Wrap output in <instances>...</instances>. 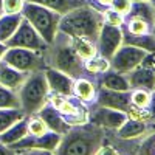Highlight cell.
I'll return each mask as SVG.
<instances>
[{
	"mask_svg": "<svg viewBox=\"0 0 155 155\" xmlns=\"http://www.w3.org/2000/svg\"><path fill=\"white\" fill-rule=\"evenodd\" d=\"M126 17H138V19H143L147 23L153 25L155 20V9L150 5V2H135L130 6V11Z\"/></svg>",
	"mask_w": 155,
	"mask_h": 155,
	"instance_id": "obj_25",
	"label": "cell"
},
{
	"mask_svg": "<svg viewBox=\"0 0 155 155\" xmlns=\"http://www.w3.org/2000/svg\"><path fill=\"white\" fill-rule=\"evenodd\" d=\"M96 84L90 78H78L73 84V96L85 104H92L96 96Z\"/></svg>",
	"mask_w": 155,
	"mask_h": 155,
	"instance_id": "obj_19",
	"label": "cell"
},
{
	"mask_svg": "<svg viewBox=\"0 0 155 155\" xmlns=\"http://www.w3.org/2000/svg\"><path fill=\"white\" fill-rule=\"evenodd\" d=\"M88 112H90L88 121L102 127L107 132H115L116 129H120L127 120L126 112L109 109V107H101V106H96V104H88Z\"/></svg>",
	"mask_w": 155,
	"mask_h": 155,
	"instance_id": "obj_9",
	"label": "cell"
},
{
	"mask_svg": "<svg viewBox=\"0 0 155 155\" xmlns=\"http://www.w3.org/2000/svg\"><path fill=\"white\" fill-rule=\"evenodd\" d=\"M22 16L33 25L34 30L41 34V37L48 45L54 41V37L58 34V28H59V22L62 17L61 14H58L56 11H51L42 5L25 2L22 8Z\"/></svg>",
	"mask_w": 155,
	"mask_h": 155,
	"instance_id": "obj_5",
	"label": "cell"
},
{
	"mask_svg": "<svg viewBox=\"0 0 155 155\" xmlns=\"http://www.w3.org/2000/svg\"><path fill=\"white\" fill-rule=\"evenodd\" d=\"M14 153H16V150L12 147H9V146H6L3 143H0V155H14Z\"/></svg>",
	"mask_w": 155,
	"mask_h": 155,
	"instance_id": "obj_39",
	"label": "cell"
},
{
	"mask_svg": "<svg viewBox=\"0 0 155 155\" xmlns=\"http://www.w3.org/2000/svg\"><path fill=\"white\" fill-rule=\"evenodd\" d=\"M150 95L152 92H147V90H130V104L140 109H147L149 102H150Z\"/></svg>",
	"mask_w": 155,
	"mask_h": 155,
	"instance_id": "obj_30",
	"label": "cell"
},
{
	"mask_svg": "<svg viewBox=\"0 0 155 155\" xmlns=\"http://www.w3.org/2000/svg\"><path fill=\"white\" fill-rule=\"evenodd\" d=\"M130 6H132L130 0H112V3H110V8L115 9L116 12H120V14H123L124 17L129 14Z\"/></svg>",
	"mask_w": 155,
	"mask_h": 155,
	"instance_id": "obj_36",
	"label": "cell"
},
{
	"mask_svg": "<svg viewBox=\"0 0 155 155\" xmlns=\"http://www.w3.org/2000/svg\"><path fill=\"white\" fill-rule=\"evenodd\" d=\"M127 81L130 85V90H147V92H155V68H149L144 65H140L134 68L132 71H129Z\"/></svg>",
	"mask_w": 155,
	"mask_h": 155,
	"instance_id": "obj_15",
	"label": "cell"
},
{
	"mask_svg": "<svg viewBox=\"0 0 155 155\" xmlns=\"http://www.w3.org/2000/svg\"><path fill=\"white\" fill-rule=\"evenodd\" d=\"M47 132H48V127H47L44 120L37 113L28 116V134L30 135H36L37 137V135H44Z\"/></svg>",
	"mask_w": 155,
	"mask_h": 155,
	"instance_id": "obj_31",
	"label": "cell"
},
{
	"mask_svg": "<svg viewBox=\"0 0 155 155\" xmlns=\"http://www.w3.org/2000/svg\"><path fill=\"white\" fill-rule=\"evenodd\" d=\"M5 44H6V47H20V48L37 50V51H47V48H48V44L41 37V34L34 30V27L27 19H22L16 33Z\"/></svg>",
	"mask_w": 155,
	"mask_h": 155,
	"instance_id": "obj_7",
	"label": "cell"
},
{
	"mask_svg": "<svg viewBox=\"0 0 155 155\" xmlns=\"http://www.w3.org/2000/svg\"><path fill=\"white\" fill-rule=\"evenodd\" d=\"M2 6H3V0H0V16L3 14V11H2Z\"/></svg>",
	"mask_w": 155,
	"mask_h": 155,
	"instance_id": "obj_41",
	"label": "cell"
},
{
	"mask_svg": "<svg viewBox=\"0 0 155 155\" xmlns=\"http://www.w3.org/2000/svg\"><path fill=\"white\" fill-rule=\"evenodd\" d=\"M22 118H25V113L20 109H0V134Z\"/></svg>",
	"mask_w": 155,
	"mask_h": 155,
	"instance_id": "obj_28",
	"label": "cell"
},
{
	"mask_svg": "<svg viewBox=\"0 0 155 155\" xmlns=\"http://www.w3.org/2000/svg\"><path fill=\"white\" fill-rule=\"evenodd\" d=\"M149 2H150V5L153 6V9H155V0H149Z\"/></svg>",
	"mask_w": 155,
	"mask_h": 155,
	"instance_id": "obj_44",
	"label": "cell"
},
{
	"mask_svg": "<svg viewBox=\"0 0 155 155\" xmlns=\"http://www.w3.org/2000/svg\"><path fill=\"white\" fill-rule=\"evenodd\" d=\"M102 25H104L102 12L87 3L64 14L61 17L58 31L70 37H81L96 44Z\"/></svg>",
	"mask_w": 155,
	"mask_h": 155,
	"instance_id": "obj_2",
	"label": "cell"
},
{
	"mask_svg": "<svg viewBox=\"0 0 155 155\" xmlns=\"http://www.w3.org/2000/svg\"><path fill=\"white\" fill-rule=\"evenodd\" d=\"M123 44L141 48V50H144L146 53H155V36L152 33H147V34H130V33H127V31L123 30Z\"/></svg>",
	"mask_w": 155,
	"mask_h": 155,
	"instance_id": "obj_22",
	"label": "cell"
},
{
	"mask_svg": "<svg viewBox=\"0 0 155 155\" xmlns=\"http://www.w3.org/2000/svg\"><path fill=\"white\" fill-rule=\"evenodd\" d=\"M135 155H155V132L140 141V146Z\"/></svg>",
	"mask_w": 155,
	"mask_h": 155,
	"instance_id": "obj_32",
	"label": "cell"
},
{
	"mask_svg": "<svg viewBox=\"0 0 155 155\" xmlns=\"http://www.w3.org/2000/svg\"><path fill=\"white\" fill-rule=\"evenodd\" d=\"M6 50H8L6 44H3V42H0V61L3 59V54L6 53Z\"/></svg>",
	"mask_w": 155,
	"mask_h": 155,
	"instance_id": "obj_40",
	"label": "cell"
},
{
	"mask_svg": "<svg viewBox=\"0 0 155 155\" xmlns=\"http://www.w3.org/2000/svg\"><path fill=\"white\" fill-rule=\"evenodd\" d=\"M124 31L130 34H147L152 33V25L138 17H124V25L121 27Z\"/></svg>",
	"mask_w": 155,
	"mask_h": 155,
	"instance_id": "obj_27",
	"label": "cell"
},
{
	"mask_svg": "<svg viewBox=\"0 0 155 155\" xmlns=\"http://www.w3.org/2000/svg\"><path fill=\"white\" fill-rule=\"evenodd\" d=\"M14 155H54V152L41 150V149H25V150H16Z\"/></svg>",
	"mask_w": 155,
	"mask_h": 155,
	"instance_id": "obj_37",
	"label": "cell"
},
{
	"mask_svg": "<svg viewBox=\"0 0 155 155\" xmlns=\"http://www.w3.org/2000/svg\"><path fill=\"white\" fill-rule=\"evenodd\" d=\"M92 104L115 109V110H121V112H127L129 106H130V90H129V92H116V90L98 87L95 101Z\"/></svg>",
	"mask_w": 155,
	"mask_h": 155,
	"instance_id": "obj_12",
	"label": "cell"
},
{
	"mask_svg": "<svg viewBox=\"0 0 155 155\" xmlns=\"http://www.w3.org/2000/svg\"><path fill=\"white\" fill-rule=\"evenodd\" d=\"M27 135H28V116H25V118L14 123L11 127H8L5 132L0 134V143H3L6 146H11V144H14L16 141L22 140Z\"/></svg>",
	"mask_w": 155,
	"mask_h": 155,
	"instance_id": "obj_21",
	"label": "cell"
},
{
	"mask_svg": "<svg viewBox=\"0 0 155 155\" xmlns=\"http://www.w3.org/2000/svg\"><path fill=\"white\" fill-rule=\"evenodd\" d=\"M28 74L30 73H25V71H20L14 67H11L3 59L0 61V84L9 90L19 92V88L28 78Z\"/></svg>",
	"mask_w": 155,
	"mask_h": 155,
	"instance_id": "obj_18",
	"label": "cell"
},
{
	"mask_svg": "<svg viewBox=\"0 0 155 155\" xmlns=\"http://www.w3.org/2000/svg\"><path fill=\"white\" fill-rule=\"evenodd\" d=\"M153 132H155V126H150L146 121H137L130 118H127L126 123L115 130L116 138L120 140H143L144 137Z\"/></svg>",
	"mask_w": 155,
	"mask_h": 155,
	"instance_id": "obj_14",
	"label": "cell"
},
{
	"mask_svg": "<svg viewBox=\"0 0 155 155\" xmlns=\"http://www.w3.org/2000/svg\"><path fill=\"white\" fill-rule=\"evenodd\" d=\"M22 19H23L22 12L20 14H2L0 16V42L5 44L16 33Z\"/></svg>",
	"mask_w": 155,
	"mask_h": 155,
	"instance_id": "obj_23",
	"label": "cell"
},
{
	"mask_svg": "<svg viewBox=\"0 0 155 155\" xmlns=\"http://www.w3.org/2000/svg\"><path fill=\"white\" fill-rule=\"evenodd\" d=\"M152 34L155 36V20H153V25H152Z\"/></svg>",
	"mask_w": 155,
	"mask_h": 155,
	"instance_id": "obj_43",
	"label": "cell"
},
{
	"mask_svg": "<svg viewBox=\"0 0 155 155\" xmlns=\"http://www.w3.org/2000/svg\"><path fill=\"white\" fill-rule=\"evenodd\" d=\"M71 44H73V48L76 50V53L79 54V58L82 61H87V59L98 54L96 44L90 42V41H85V39H81V37H71Z\"/></svg>",
	"mask_w": 155,
	"mask_h": 155,
	"instance_id": "obj_26",
	"label": "cell"
},
{
	"mask_svg": "<svg viewBox=\"0 0 155 155\" xmlns=\"http://www.w3.org/2000/svg\"><path fill=\"white\" fill-rule=\"evenodd\" d=\"M25 0H3L2 11L3 14H20Z\"/></svg>",
	"mask_w": 155,
	"mask_h": 155,
	"instance_id": "obj_35",
	"label": "cell"
},
{
	"mask_svg": "<svg viewBox=\"0 0 155 155\" xmlns=\"http://www.w3.org/2000/svg\"><path fill=\"white\" fill-rule=\"evenodd\" d=\"M123 45V30L121 27L106 23L102 25L99 31V36L96 39V50L98 54L104 56L110 61V58L115 54V51Z\"/></svg>",
	"mask_w": 155,
	"mask_h": 155,
	"instance_id": "obj_10",
	"label": "cell"
},
{
	"mask_svg": "<svg viewBox=\"0 0 155 155\" xmlns=\"http://www.w3.org/2000/svg\"><path fill=\"white\" fill-rule=\"evenodd\" d=\"M146 54L147 53L144 50L123 44L115 51V54L110 58V68L118 71V73L127 74L129 71H132L134 68H137L143 62Z\"/></svg>",
	"mask_w": 155,
	"mask_h": 155,
	"instance_id": "obj_8",
	"label": "cell"
},
{
	"mask_svg": "<svg viewBox=\"0 0 155 155\" xmlns=\"http://www.w3.org/2000/svg\"><path fill=\"white\" fill-rule=\"evenodd\" d=\"M62 135L48 130L44 135H27L23 137L22 140L16 141L14 144H11L9 147H12L14 150H25V149H41V150H50L54 152L61 143Z\"/></svg>",
	"mask_w": 155,
	"mask_h": 155,
	"instance_id": "obj_11",
	"label": "cell"
},
{
	"mask_svg": "<svg viewBox=\"0 0 155 155\" xmlns=\"http://www.w3.org/2000/svg\"><path fill=\"white\" fill-rule=\"evenodd\" d=\"M17 95L20 101V110L25 113V116L36 115L41 110L48 102L50 95L44 70L30 73L22 87L19 88Z\"/></svg>",
	"mask_w": 155,
	"mask_h": 155,
	"instance_id": "obj_4",
	"label": "cell"
},
{
	"mask_svg": "<svg viewBox=\"0 0 155 155\" xmlns=\"http://www.w3.org/2000/svg\"><path fill=\"white\" fill-rule=\"evenodd\" d=\"M0 109H20L19 95L0 84Z\"/></svg>",
	"mask_w": 155,
	"mask_h": 155,
	"instance_id": "obj_29",
	"label": "cell"
},
{
	"mask_svg": "<svg viewBox=\"0 0 155 155\" xmlns=\"http://www.w3.org/2000/svg\"><path fill=\"white\" fill-rule=\"evenodd\" d=\"M96 87L101 88H109V90H116V92H129L130 85H129L127 76L123 73H118L115 70H107L93 78Z\"/></svg>",
	"mask_w": 155,
	"mask_h": 155,
	"instance_id": "obj_17",
	"label": "cell"
},
{
	"mask_svg": "<svg viewBox=\"0 0 155 155\" xmlns=\"http://www.w3.org/2000/svg\"><path fill=\"white\" fill-rule=\"evenodd\" d=\"M104 140L106 130L90 121L71 126L70 130L62 135L54 155H95L104 144Z\"/></svg>",
	"mask_w": 155,
	"mask_h": 155,
	"instance_id": "obj_1",
	"label": "cell"
},
{
	"mask_svg": "<svg viewBox=\"0 0 155 155\" xmlns=\"http://www.w3.org/2000/svg\"><path fill=\"white\" fill-rule=\"evenodd\" d=\"M45 59H47V67L64 71L73 79L87 78L84 61L79 58V54L73 48L71 37L61 31H58L54 41L48 45Z\"/></svg>",
	"mask_w": 155,
	"mask_h": 155,
	"instance_id": "obj_3",
	"label": "cell"
},
{
	"mask_svg": "<svg viewBox=\"0 0 155 155\" xmlns=\"http://www.w3.org/2000/svg\"><path fill=\"white\" fill-rule=\"evenodd\" d=\"M132 3H135V2H149V0H130Z\"/></svg>",
	"mask_w": 155,
	"mask_h": 155,
	"instance_id": "obj_42",
	"label": "cell"
},
{
	"mask_svg": "<svg viewBox=\"0 0 155 155\" xmlns=\"http://www.w3.org/2000/svg\"><path fill=\"white\" fill-rule=\"evenodd\" d=\"M102 17H104V22L106 23H110V25H115V27H123L124 25V16L116 12L115 9H112L110 6L102 9Z\"/></svg>",
	"mask_w": 155,
	"mask_h": 155,
	"instance_id": "obj_33",
	"label": "cell"
},
{
	"mask_svg": "<svg viewBox=\"0 0 155 155\" xmlns=\"http://www.w3.org/2000/svg\"><path fill=\"white\" fill-rule=\"evenodd\" d=\"M84 68H85L87 78L93 79L95 76L110 70V61L107 58H104V56H101V54H96L93 58L84 61Z\"/></svg>",
	"mask_w": 155,
	"mask_h": 155,
	"instance_id": "obj_24",
	"label": "cell"
},
{
	"mask_svg": "<svg viewBox=\"0 0 155 155\" xmlns=\"http://www.w3.org/2000/svg\"><path fill=\"white\" fill-rule=\"evenodd\" d=\"M25 2H33V3H37V5H42V6L51 9V11H56L61 16L88 3L87 0H25Z\"/></svg>",
	"mask_w": 155,
	"mask_h": 155,
	"instance_id": "obj_20",
	"label": "cell"
},
{
	"mask_svg": "<svg viewBox=\"0 0 155 155\" xmlns=\"http://www.w3.org/2000/svg\"><path fill=\"white\" fill-rule=\"evenodd\" d=\"M37 115L44 120V123H45L47 127H48V130L56 132V134H59V135L67 134V132L70 130V127H71V126H68V123L65 121V118H64V116H62L53 106H51L50 102H47V104L37 112Z\"/></svg>",
	"mask_w": 155,
	"mask_h": 155,
	"instance_id": "obj_16",
	"label": "cell"
},
{
	"mask_svg": "<svg viewBox=\"0 0 155 155\" xmlns=\"http://www.w3.org/2000/svg\"><path fill=\"white\" fill-rule=\"evenodd\" d=\"M44 73H45V79H47V84H48L50 93L73 96V84H74L73 78H70L64 71L51 68V67H47L44 70Z\"/></svg>",
	"mask_w": 155,
	"mask_h": 155,
	"instance_id": "obj_13",
	"label": "cell"
},
{
	"mask_svg": "<svg viewBox=\"0 0 155 155\" xmlns=\"http://www.w3.org/2000/svg\"><path fill=\"white\" fill-rule=\"evenodd\" d=\"M147 110L150 115V121H155V92H152V95H150V102L147 106Z\"/></svg>",
	"mask_w": 155,
	"mask_h": 155,
	"instance_id": "obj_38",
	"label": "cell"
},
{
	"mask_svg": "<svg viewBox=\"0 0 155 155\" xmlns=\"http://www.w3.org/2000/svg\"><path fill=\"white\" fill-rule=\"evenodd\" d=\"M45 53L47 51L28 50V48H20V47H8L6 53L3 54V61L20 71L34 73V71L47 68Z\"/></svg>",
	"mask_w": 155,
	"mask_h": 155,
	"instance_id": "obj_6",
	"label": "cell"
},
{
	"mask_svg": "<svg viewBox=\"0 0 155 155\" xmlns=\"http://www.w3.org/2000/svg\"><path fill=\"white\" fill-rule=\"evenodd\" d=\"M126 113H127V118H130V120L150 123V115H149V110L147 109H140V107H135V106L130 104Z\"/></svg>",
	"mask_w": 155,
	"mask_h": 155,
	"instance_id": "obj_34",
	"label": "cell"
}]
</instances>
